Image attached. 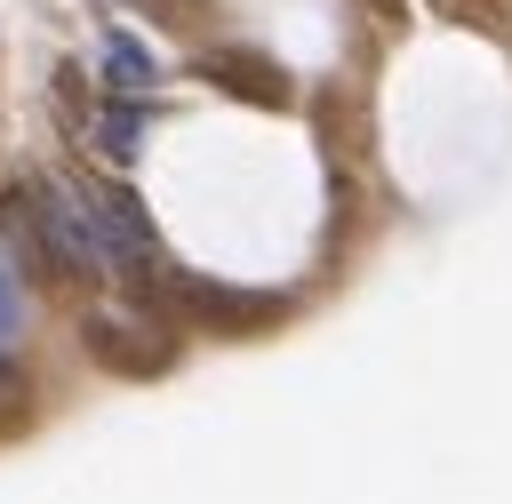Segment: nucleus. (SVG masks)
Wrapping results in <instances>:
<instances>
[{
    "mask_svg": "<svg viewBox=\"0 0 512 504\" xmlns=\"http://www.w3.org/2000/svg\"><path fill=\"white\" fill-rule=\"evenodd\" d=\"M80 216H88V232H96L104 280H152V272H160V232H152V216L136 208L128 184H112V176L80 184Z\"/></svg>",
    "mask_w": 512,
    "mask_h": 504,
    "instance_id": "obj_2",
    "label": "nucleus"
},
{
    "mask_svg": "<svg viewBox=\"0 0 512 504\" xmlns=\"http://www.w3.org/2000/svg\"><path fill=\"white\" fill-rule=\"evenodd\" d=\"M88 352H96L104 368L152 376V368H168L176 328H160V320H144V312H88Z\"/></svg>",
    "mask_w": 512,
    "mask_h": 504,
    "instance_id": "obj_3",
    "label": "nucleus"
},
{
    "mask_svg": "<svg viewBox=\"0 0 512 504\" xmlns=\"http://www.w3.org/2000/svg\"><path fill=\"white\" fill-rule=\"evenodd\" d=\"M24 344V280H16V264L0 256V360Z\"/></svg>",
    "mask_w": 512,
    "mask_h": 504,
    "instance_id": "obj_6",
    "label": "nucleus"
},
{
    "mask_svg": "<svg viewBox=\"0 0 512 504\" xmlns=\"http://www.w3.org/2000/svg\"><path fill=\"white\" fill-rule=\"evenodd\" d=\"M136 128H144V112H136V104H112V112L96 120V152H104V160H128V152H136Z\"/></svg>",
    "mask_w": 512,
    "mask_h": 504,
    "instance_id": "obj_5",
    "label": "nucleus"
},
{
    "mask_svg": "<svg viewBox=\"0 0 512 504\" xmlns=\"http://www.w3.org/2000/svg\"><path fill=\"white\" fill-rule=\"evenodd\" d=\"M96 72H104V88H120V96H144V88L160 80V56H152L136 32H104V48H96Z\"/></svg>",
    "mask_w": 512,
    "mask_h": 504,
    "instance_id": "obj_4",
    "label": "nucleus"
},
{
    "mask_svg": "<svg viewBox=\"0 0 512 504\" xmlns=\"http://www.w3.org/2000/svg\"><path fill=\"white\" fill-rule=\"evenodd\" d=\"M0 224L16 240H32V256L48 272H72V280H104V256H96V232L80 216V192H64L56 176H16L0 192Z\"/></svg>",
    "mask_w": 512,
    "mask_h": 504,
    "instance_id": "obj_1",
    "label": "nucleus"
}]
</instances>
